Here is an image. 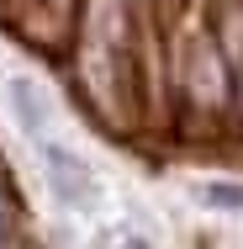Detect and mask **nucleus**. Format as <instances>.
<instances>
[{
    "mask_svg": "<svg viewBox=\"0 0 243 249\" xmlns=\"http://www.w3.org/2000/svg\"><path fill=\"white\" fill-rule=\"evenodd\" d=\"M37 159H43V175H48V191L58 196V207H69V212L96 207V170L85 164V154H74L48 133V138H37Z\"/></svg>",
    "mask_w": 243,
    "mask_h": 249,
    "instance_id": "obj_1",
    "label": "nucleus"
},
{
    "mask_svg": "<svg viewBox=\"0 0 243 249\" xmlns=\"http://www.w3.org/2000/svg\"><path fill=\"white\" fill-rule=\"evenodd\" d=\"M5 106H11V117H16V127L37 143V138H48L53 133V106L48 96L27 80V74H16V80H5Z\"/></svg>",
    "mask_w": 243,
    "mask_h": 249,
    "instance_id": "obj_2",
    "label": "nucleus"
},
{
    "mask_svg": "<svg viewBox=\"0 0 243 249\" xmlns=\"http://www.w3.org/2000/svg\"><path fill=\"white\" fill-rule=\"evenodd\" d=\"M201 201L222 212H243V186H201Z\"/></svg>",
    "mask_w": 243,
    "mask_h": 249,
    "instance_id": "obj_3",
    "label": "nucleus"
}]
</instances>
